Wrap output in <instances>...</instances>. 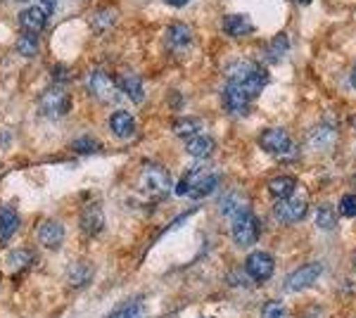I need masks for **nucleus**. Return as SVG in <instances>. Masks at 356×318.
<instances>
[{
  "mask_svg": "<svg viewBox=\"0 0 356 318\" xmlns=\"http://www.w3.org/2000/svg\"><path fill=\"white\" fill-rule=\"evenodd\" d=\"M349 79H352V86H354V88H356V67L352 69V77H349Z\"/></svg>",
  "mask_w": 356,
  "mask_h": 318,
  "instance_id": "obj_37",
  "label": "nucleus"
},
{
  "mask_svg": "<svg viewBox=\"0 0 356 318\" xmlns=\"http://www.w3.org/2000/svg\"><path fill=\"white\" fill-rule=\"evenodd\" d=\"M110 131L114 133L117 138H131L136 133V119L131 112H124V109H119V112H114L110 117Z\"/></svg>",
  "mask_w": 356,
  "mask_h": 318,
  "instance_id": "obj_16",
  "label": "nucleus"
},
{
  "mask_svg": "<svg viewBox=\"0 0 356 318\" xmlns=\"http://www.w3.org/2000/svg\"><path fill=\"white\" fill-rule=\"evenodd\" d=\"M354 269H356V257H354Z\"/></svg>",
  "mask_w": 356,
  "mask_h": 318,
  "instance_id": "obj_40",
  "label": "nucleus"
},
{
  "mask_svg": "<svg viewBox=\"0 0 356 318\" xmlns=\"http://www.w3.org/2000/svg\"><path fill=\"white\" fill-rule=\"evenodd\" d=\"M174 133L186 141V138L195 136V133H202V124H200V119H178L174 124Z\"/></svg>",
  "mask_w": 356,
  "mask_h": 318,
  "instance_id": "obj_28",
  "label": "nucleus"
},
{
  "mask_svg": "<svg viewBox=\"0 0 356 318\" xmlns=\"http://www.w3.org/2000/svg\"><path fill=\"white\" fill-rule=\"evenodd\" d=\"M290 50V38H288V33H278L271 43L266 45V57H268V62H278L280 57H283L285 53Z\"/></svg>",
  "mask_w": 356,
  "mask_h": 318,
  "instance_id": "obj_26",
  "label": "nucleus"
},
{
  "mask_svg": "<svg viewBox=\"0 0 356 318\" xmlns=\"http://www.w3.org/2000/svg\"><path fill=\"white\" fill-rule=\"evenodd\" d=\"M105 318H147V314H145V306L140 302H136V304H129V306H124V309L114 311V314Z\"/></svg>",
  "mask_w": 356,
  "mask_h": 318,
  "instance_id": "obj_30",
  "label": "nucleus"
},
{
  "mask_svg": "<svg viewBox=\"0 0 356 318\" xmlns=\"http://www.w3.org/2000/svg\"><path fill=\"white\" fill-rule=\"evenodd\" d=\"M337 212L332 209L330 205H323L318 207V212H316V225H318L321 230H332L337 225Z\"/></svg>",
  "mask_w": 356,
  "mask_h": 318,
  "instance_id": "obj_27",
  "label": "nucleus"
},
{
  "mask_svg": "<svg viewBox=\"0 0 356 318\" xmlns=\"http://www.w3.org/2000/svg\"><path fill=\"white\" fill-rule=\"evenodd\" d=\"M19 24L26 33H36L38 36L45 29V24H48V15H45L38 5H33V8H26L24 13L19 15Z\"/></svg>",
  "mask_w": 356,
  "mask_h": 318,
  "instance_id": "obj_14",
  "label": "nucleus"
},
{
  "mask_svg": "<svg viewBox=\"0 0 356 318\" xmlns=\"http://www.w3.org/2000/svg\"><path fill=\"white\" fill-rule=\"evenodd\" d=\"M36 235H38V242H41L45 250H60L62 242H65V225L50 218V221H43L38 225Z\"/></svg>",
  "mask_w": 356,
  "mask_h": 318,
  "instance_id": "obj_12",
  "label": "nucleus"
},
{
  "mask_svg": "<svg viewBox=\"0 0 356 318\" xmlns=\"http://www.w3.org/2000/svg\"><path fill=\"white\" fill-rule=\"evenodd\" d=\"M352 129H354V131H356V117H354V119H352Z\"/></svg>",
  "mask_w": 356,
  "mask_h": 318,
  "instance_id": "obj_39",
  "label": "nucleus"
},
{
  "mask_svg": "<svg viewBox=\"0 0 356 318\" xmlns=\"http://www.w3.org/2000/svg\"><path fill=\"white\" fill-rule=\"evenodd\" d=\"M117 86H119V90L129 95L134 102H140L143 100V81H140V77H138V74H131V72L122 74V77H119V84Z\"/></svg>",
  "mask_w": 356,
  "mask_h": 318,
  "instance_id": "obj_21",
  "label": "nucleus"
},
{
  "mask_svg": "<svg viewBox=\"0 0 356 318\" xmlns=\"http://www.w3.org/2000/svg\"><path fill=\"white\" fill-rule=\"evenodd\" d=\"M354 186H356V176H354Z\"/></svg>",
  "mask_w": 356,
  "mask_h": 318,
  "instance_id": "obj_41",
  "label": "nucleus"
},
{
  "mask_svg": "<svg viewBox=\"0 0 356 318\" xmlns=\"http://www.w3.org/2000/svg\"><path fill=\"white\" fill-rule=\"evenodd\" d=\"M112 22H114V15H112V13H107V15H97L95 19H93V26H95V24H100L97 29H107V26H112Z\"/></svg>",
  "mask_w": 356,
  "mask_h": 318,
  "instance_id": "obj_34",
  "label": "nucleus"
},
{
  "mask_svg": "<svg viewBox=\"0 0 356 318\" xmlns=\"http://www.w3.org/2000/svg\"><path fill=\"white\" fill-rule=\"evenodd\" d=\"M288 306L283 302H278V299H271V302H266L261 306V318H288Z\"/></svg>",
  "mask_w": 356,
  "mask_h": 318,
  "instance_id": "obj_29",
  "label": "nucleus"
},
{
  "mask_svg": "<svg viewBox=\"0 0 356 318\" xmlns=\"http://www.w3.org/2000/svg\"><path fill=\"white\" fill-rule=\"evenodd\" d=\"M340 216H344V218L356 216V195H344L340 200Z\"/></svg>",
  "mask_w": 356,
  "mask_h": 318,
  "instance_id": "obj_33",
  "label": "nucleus"
},
{
  "mask_svg": "<svg viewBox=\"0 0 356 318\" xmlns=\"http://www.w3.org/2000/svg\"><path fill=\"white\" fill-rule=\"evenodd\" d=\"M33 262V254L29 250H15L13 254H10V266H13L15 271H22L26 269L29 264Z\"/></svg>",
  "mask_w": 356,
  "mask_h": 318,
  "instance_id": "obj_31",
  "label": "nucleus"
},
{
  "mask_svg": "<svg viewBox=\"0 0 356 318\" xmlns=\"http://www.w3.org/2000/svg\"><path fill=\"white\" fill-rule=\"evenodd\" d=\"M321 273H323V264H318V262L304 264L285 278L283 287L288 292H302V290H307V287H312L314 283L321 278Z\"/></svg>",
  "mask_w": 356,
  "mask_h": 318,
  "instance_id": "obj_8",
  "label": "nucleus"
},
{
  "mask_svg": "<svg viewBox=\"0 0 356 318\" xmlns=\"http://www.w3.org/2000/svg\"><path fill=\"white\" fill-rule=\"evenodd\" d=\"M259 148L264 152L273 154L278 161H285L290 154H295V141L285 129H266L259 136Z\"/></svg>",
  "mask_w": 356,
  "mask_h": 318,
  "instance_id": "obj_5",
  "label": "nucleus"
},
{
  "mask_svg": "<svg viewBox=\"0 0 356 318\" xmlns=\"http://www.w3.org/2000/svg\"><path fill=\"white\" fill-rule=\"evenodd\" d=\"M307 212H309V202L304 198H295V195H290V198H285V200H278L273 207V216L285 225L304 221Z\"/></svg>",
  "mask_w": 356,
  "mask_h": 318,
  "instance_id": "obj_7",
  "label": "nucleus"
},
{
  "mask_svg": "<svg viewBox=\"0 0 356 318\" xmlns=\"http://www.w3.org/2000/svg\"><path fill=\"white\" fill-rule=\"evenodd\" d=\"M166 5H171V8H183V5L188 3V0H164Z\"/></svg>",
  "mask_w": 356,
  "mask_h": 318,
  "instance_id": "obj_36",
  "label": "nucleus"
},
{
  "mask_svg": "<svg viewBox=\"0 0 356 318\" xmlns=\"http://www.w3.org/2000/svg\"><path fill=\"white\" fill-rule=\"evenodd\" d=\"M297 3H300V5H309L312 0H297Z\"/></svg>",
  "mask_w": 356,
  "mask_h": 318,
  "instance_id": "obj_38",
  "label": "nucleus"
},
{
  "mask_svg": "<svg viewBox=\"0 0 356 318\" xmlns=\"http://www.w3.org/2000/svg\"><path fill=\"white\" fill-rule=\"evenodd\" d=\"M332 143H335V131L325 124L316 126V129L309 131V136H307V145L312 148L314 152H323V150H328Z\"/></svg>",
  "mask_w": 356,
  "mask_h": 318,
  "instance_id": "obj_17",
  "label": "nucleus"
},
{
  "mask_svg": "<svg viewBox=\"0 0 356 318\" xmlns=\"http://www.w3.org/2000/svg\"><path fill=\"white\" fill-rule=\"evenodd\" d=\"M223 31L228 33V36H247V33L254 31V26H252V19L245 15H226L221 22Z\"/></svg>",
  "mask_w": 356,
  "mask_h": 318,
  "instance_id": "obj_19",
  "label": "nucleus"
},
{
  "mask_svg": "<svg viewBox=\"0 0 356 318\" xmlns=\"http://www.w3.org/2000/svg\"><path fill=\"white\" fill-rule=\"evenodd\" d=\"M72 148L76 150V152H81V154H88V152H95L97 148V141L95 138H90V136H83V138H76V141L72 143Z\"/></svg>",
  "mask_w": 356,
  "mask_h": 318,
  "instance_id": "obj_32",
  "label": "nucleus"
},
{
  "mask_svg": "<svg viewBox=\"0 0 356 318\" xmlns=\"http://www.w3.org/2000/svg\"><path fill=\"white\" fill-rule=\"evenodd\" d=\"M90 278H93V266H88V264L69 266L67 280H69V285H72V287H86L90 283Z\"/></svg>",
  "mask_w": 356,
  "mask_h": 318,
  "instance_id": "obj_24",
  "label": "nucleus"
},
{
  "mask_svg": "<svg viewBox=\"0 0 356 318\" xmlns=\"http://www.w3.org/2000/svg\"><path fill=\"white\" fill-rule=\"evenodd\" d=\"M186 150L195 159H204L214 152V138L207 133H195V136L186 138Z\"/></svg>",
  "mask_w": 356,
  "mask_h": 318,
  "instance_id": "obj_15",
  "label": "nucleus"
},
{
  "mask_svg": "<svg viewBox=\"0 0 356 318\" xmlns=\"http://www.w3.org/2000/svg\"><path fill=\"white\" fill-rule=\"evenodd\" d=\"M297 190V178L292 176H273L271 181H268V193H271V198L275 200H285L290 198V195H295Z\"/></svg>",
  "mask_w": 356,
  "mask_h": 318,
  "instance_id": "obj_20",
  "label": "nucleus"
},
{
  "mask_svg": "<svg viewBox=\"0 0 356 318\" xmlns=\"http://www.w3.org/2000/svg\"><path fill=\"white\" fill-rule=\"evenodd\" d=\"M140 190L143 195L152 200H162L174 190V181H171L169 171L159 164H145L140 171Z\"/></svg>",
  "mask_w": 356,
  "mask_h": 318,
  "instance_id": "obj_3",
  "label": "nucleus"
},
{
  "mask_svg": "<svg viewBox=\"0 0 356 318\" xmlns=\"http://www.w3.org/2000/svg\"><path fill=\"white\" fill-rule=\"evenodd\" d=\"M226 81L240 86L250 97H257L266 88L268 74L261 65H257L252 60H233L226 65Z\"/></svg>",
  "mask_w": 356,
  "mask_h": 318,
  "instance_id": "obj_1",
  "label": "nucleus"
},
{
  "mask_svg": "<svg viewBox=\"0 0 356 318\" xmlns=\"http://www.w3.org/2000/svg\"><path fill=\"white\" fill-rule=\"evenodd\" d=\"M102 225H105V216H102V209L100 207H88V209L83 212L81 216V228L86 235H95L102 230Z\"/></svg>",
  "mask_w": 356,
  "mask_h": 318,
  "instance_id": "obj_22",
  "label": "nucleus"
},
{
  "mask_svg": "<svg viewBox=\"0 0 356 318\" xmlns=\"http://www.w3.org/2000/svg\"><path fill=\"white\" fill-rule=\"evenodd\" d=\"M231 230H233V242L238 247H252L257 240H259V218L254 216V212L243 209L240 214H235L231 218Z\"/></svg>",
  "mask_w": 356,
  "mask_h": 318,
  "instance_id": "obj_4",
  "label": "nucleus"
},
{
  "mask_svg": "<svg viewBox=\"0 0 356 318\" xmlns=\"http://www.w3.org/2000/svg\"><path fill=\"white\" fill-rule=\"evenodd\" d=\"M38 8H41L43 13L50 17V15H53V10L57 8V0H38Z\"/></svg>",
  "mask_w": 356,
  "mask_h": 318,
  "instance_id": "obj_35",
  "label": "nucleus"
},
{
  "mask_svg": "<svg viewBox=\"0 0 356 318\" xmlns=\"http://www.w3.org/2000/svg\"><path fill=\"white\" fill-rule=\"evenodd\" d=\"M86 88L88 93L95 97L102 105H112V102H119V86L114 84V79L105 72H90L88 79H86Z\"/></svg>",
  "mask_w": 356,
  "mask_h": 318,
  "instance_id": "obj_6",
  "label": "nucleus"
},
{
  "mask_svg": "<svg viewBox=\"0 0 356 318\" xmlns=\"http://www.w3.org/2000/svg\"><path fill=\"white\" fill-rule=\"evenodd\" d=\"M15 50L19 55H24V57H36L38 55V50H41V40H38L36 33H22L19 38H17V43H15Z\"/></svg>",
  "mask_w": 356,
  "mask_h": 318,
  "instance_id": "obj_25",
  "label": "nucleus"
},
{
  "mask_svg": "<svg viewBox=\"0 0 356 318\" xmlns=\"http://www.w3.org/2000/svg\"><path fill=\"white\" fill-rule=\"evenodd\" d=\"M219 209L226 218H233L235 214H240L243 209H250V207H247V200L240 193H226L219 202Z\"/></svg>",
  "mask_w": 356,
  "mask_h": 318,
  "instance_id": "obj_23",
  "label": "nucleus"
},
{
  "mask_svg": "<svg viewBox=\"0 0 356 318\" xmlns=\"http://www.w3.org/2000/svg\"><path fill=\"white\" fill-rule=\"evenodd\" d=\"M19 228V214L15 207H0V245H5Z\"/></svg>",
  "mask_w": 356,
  "mask_h": 318,
  "instance_id": "obj_18",
  "label": "nucleus"
},
{
  "mask_svg": "<svg viewBox=\"0 0 356 318\" xmlns=\"http://www.w3.org/2000/svg\"><path fill=\"white\" fill-rule=\"evenodd\" d=\"M245 273L247 278L254 283H266L275 273V259L268 252H252L245 262Z\"/></svg>",
  "mask_w": 356,
  "mask_h": 318,
  "instance_id": "obj_9",
  "label": "nucleus"
},
{
  "mask_svg": "<svg viewBox=\"0 0 356 318\" xmlns=\"http://www.w3.org/2000/svg\"><path fill=\"white\" fill-rule=\"evenodd\" d=\"M38 109L45 114V117H62V114L69 109V93L62 86H53L45 93L38 97Z\"/></svg>",
  "mask_w": 356,
  "mask_h": 318,
  "instance_id": "obj_10",
  "label": "nucleus"
},
{
  "mask_svg": "<svg viewBox=\"0 0 356 318\" xmlns=\"http://www.w3.org/2000/svg\"><path fill=\"white\" fill-rule=\"evenodd\" d=\"M219 183V176H216L211 169L207 166H195L181 178V183L176 186V193L178 195H186V198H193V200H200V198H207L211 190L216 188Z\"/></svg>",
  "mask_w": 356,
  "mask_h": 318,
  "instance_id": "obj_2",
  "label": "nucleus"
},
{
  "mask_svg": "<svg viewBox=\"0 0 356 318\" xmlns=\"http://www.w3.org/2000/svg\"><path fill=\"white\" fill-rule=\"evenodd\" d=\"M166 43H169V50H174V53H186V50H191L193 48L191 26L181 24V22H174V24L166 29Z\"/></svg>",
  "mask_w": 356,
  "mask_h": 318,
  "instance_id": "obj_13",
  "label": "nucleus"
},
{
  "mask_svg": "<svg viewBox=\"0 0 356 318\" xmlns=\"http://www.w3.org/2000/svg\"><path fill=\"white\" fill-rule=\"evenodd\" d=\"M250 100H252V97L247 95L240 86L226 81V86H223V90H221V102H223V109H226V112L245 114L247 109H250Z\"/></svg>",
  "mask_w": 356,
  "mask_h": 318,
  "instance_id": "obj_11",
  "label": "nucleus"
}]
</instances>
